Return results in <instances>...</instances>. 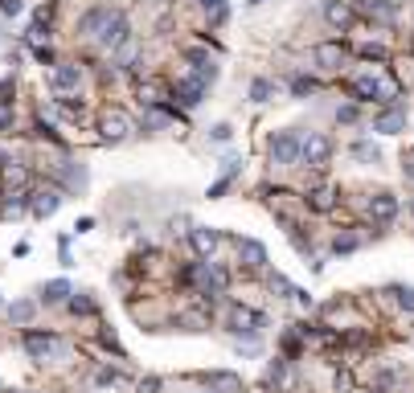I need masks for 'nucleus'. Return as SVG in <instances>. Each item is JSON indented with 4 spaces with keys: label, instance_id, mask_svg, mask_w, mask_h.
<instances>
[{
    "label": "nucleus",
    "instance_id": "obj_9",
    "mask_svg": "<svg viewBox=\"0 0 414 393\" xmlns=\"http://www.w3.org/2000/svg\"><path fill=\"white\" fill-rule=\"evenodd\" d=\"M324 21L332 25V29H349V25L357 21V8H353V4H349V0H328V4H324Z\"/></svg>",
    "mask_w": 414,
    "mask_h": 393
},
{
    "label": "nucleus",
    "instance_id": "obj_34",
    "mask_svg": "<svg viewBox=\"0 0 414 393\" xmlns=\"http://www.w3.org/2000/svg\"><path fill=\"white\" fill-rule=\"evenodd\" d=\"M209 136H214V139H218V143H221V139H230V127H226V123H218V127H214Z\"/></svg>",
    "mask_w": 414,
    "mask_h": 393
},
{
    "label": "nucleus",
    "instance_id": "obj_23",
    "mask_svg": "<svg viewBox=\"0 0 414 393\" xmlns=\"http://www.w3.org/2000/svg\"><path fill=\"white\" fill-rule=\"evenodd\" d=\"M316 91H320V82H316V78H308V74L292 78V94H295V98H308V94H316Z\"/></svg>",
    "mask_w": 414,
    "mask_h": 393
},
{
    "label": "nucleus",
    "instance_id": "obj_37",
    "mask_svg": "<svg viewBox=\"0 0 414 393\" xmlns=\"http://www.w3.org/2000/svg\"><path fill=\"white\" fill-rule=\"evenodd\" d=\"M197 393H214V389H197Z\"/></svg>",
    "mask_w": 414,
    "mask_h": 393
},
{
    "label": "nucleus",
    "instance_id": "obj_35",
    "mask_svg": "<svg viewBox=\"0 0 414 393\" xmlns=\"http://www.w3.org/2000/svg\"><path fill=\"white\" fill-rule=\"evenodd\" d=\"M406 181H410V185H414V152H410V156H406Z\"/></svg>",
    "mask_w": 414,
    "mask_h": 393
},
{
    "label": "nucleus",
    "instance_id": "obj_11",
    "mask_svg": "<svg viewBox=\"0 0 414 393\" xmlns=\"http://www.w3.org/2000/svg\"><path fill=\"white\" fill-rule=\"evenodd\" d=\"M218 230H209V226H197V230H189V246H193L197 258H209L214 250H218Z\"/></svg>",
    "mask_w": 414,
    "mask_h": 393
},
{
    "label": "nucleus",
    "instance_id": "obj_33",
    "mask_svg": "<svg viewBox=\"0 0 414 393\" xmlns=\"http://www.w3.org/2000/svg\"><path fill=\"white\" fill-rule=\"evenodd\" d=\"M160 389V381H156V377H148V381H140V393H156Z\"/></svg>",
    "mask_w": 414,
    "mask_h": 393
},
{
    "label": "nucleus",
    "instance_id": "obj_15",
    "mask_svg": "<svg viewBox=\"0 0 414 393\" xmlns=\"http://www.w3.org/2000/svg\"><path fill=\"white\" fill-rule=\"evenodd\" d=\"M0 181L8 188H21L25 181H29V172H25V164H17V160H4L0 164Z\"/></svg>",
    "mask_w": 414,
    "mask_h": 393
},
{
    "label": "nucleus",
    "instance_id": "obj_26",
    "mask_svg": "<svg viewBox=\"0 0 414 393\" xmlns=\"http://www.w3.org/2000/svg\"><path fill=\"white\" fill-rule=\"evenodd\" d=\"M394 299H398V307L414 311V287H394Z\"/></svg>",
    "mask_w": 414,
    "mask_h": 393
},
{
    "label": "nucleus",
    "instance_id": "obj_24",
    "mask_svg": "<svg viewBox=\"0 0 414 393\" xmlns=\"http://www.w3.org/2000/svg\"><path fill=\"white\" fill-rule=\"evenodd\" d=\"M8 320H13V324H29V320H33V303L29 299L13 303V307H8Z\"/></svg>",
    "mask_w": 414,
    "mask_h": 393
},
{
    "label": "nucleus",
    "instance_id": "obj_16",
    "mask_svg": "<svg viewBox=\"0 0 414 393\" xmlns=\"http://www.w3.org/2000/svg\"><path fill=\"white\" fill-rule=\"evenodd\" d=\"M238 250H242L246 266H254V271H259V266H263V262H267V250H263V246H259V242H246V238H238Z\"/></svg>",
    "mask_w": 414,
    "mask_h": 393
},
{
    "label": "nucleus",
    "instance_id": "obj_32",
    "mask_svg": "<svg viewBox=\"0 0 414 393\" xmlns=\"http://www.w3.org/2000/svg\"><path fill=\"white\" fill-rule=\"evenodd\" d=\"M70 307L78 311V316H86V311H95V303H91V299H70Z\"/></svg>",
    "mask_w": 414,
    "mask_h": 393
},
{
    "label": "nucleus",
    "instance_id": "obj_8",
    "mask_svg": "<svg viewBox=\"0 0 414 393\" xmlns=\"http://www.w3.org/2000/svg\"><path fill=\"white\" fill-rule=\"evenodd\" d=\"M98 131H103V139H123L127 131H131V123H127V111H103L98 115Z\"/></svg>",
    "mask_w": 414,
    "mask_h": 393
},
{
    "label": "nucleus",
    "instance_id": "obj_29",
    "mask_svg": "<svg viewBox=\"0 0 414 393\" xmlns=\"http://www.w3.org/2000/svg\"><path fill=\"white\" fill-rule=\"evenodd\" d=\"M0 13L4 17H21V0H0Z\"/></svg>",
    "mask_w": 414,
    "mask_h": 393
},
{
    "label": "nucleus",
    "instance_id": "obj_6",
    "mask_svg": "<svg viewBox=\"0 0 414 393\" xmlns=\"http://www.w3.org/2000/svg\"><path fill=\"white\" fill-rule=\"evenodd\" d=\"M328 156H332V143H328V136H324V131H312V136L304 139V164L324 168V164H328Z\"/></svg>",
    "mask_w": 414,
    "mask_h": 393
},
{
    "label": "nucleus",
    "instance_id": "obj_38",
    "mask_svg": "<svg viewBox=\"0 0 414 393\" xmlns=\"http://www.w3.org/2000/svg\"><path fill=\"white\" fill-rule=\"evenodd\" d=\"M410 213H414V201H410Z\"/></svg>",
    "mask_w": 414,
    "mask_h": 393
},
{
    "label": "nucleus",
    "instance_id": "obj_14",
    "mask_svg": "<svg viewBox=\"0 0 414 393\" xmlns=\"http://www.w3.org/2000/svg\"><path fill=\"white\" fill-rule=\"evenodd\" d=\"M349 91L357 94L361 103H382V78H369V74H361V78H353V86Z\"/></svg>",
    "mask_w": 414,
    "mask_h": 393
},
{
    "label": "nucleus",
    "instance_id": "obj_5",
    "mask_svg": "<svg viewBox=\"0 0 414 393\" xmlns=\"http://www.w3.org/2000/svg\"><path fill=\"white\" fill-rule=\"evenodd\" d=\"M127 37H131L127 13H111V17H107V25H103V33H98V46H103V49H115V46H123Z\"/></svg>",
    "mask_w": 414,
    "mask_h": 393
},
{
    "label": "nucleus",
    "instance_id": "obj_18",
    "mask_svg": "<svg viewBox=\"0 0 414 393\" xmlns=\"http://www.w3.org/2000/svg\"><path fill=\"white\" fill-rule=\"evenodd\" d=\"M201 94H205V82H181V86H176V98H181L185 107H197Z\"/></svg>",
    "mask_w": 414,
    "mask_h": 393
},
{
    "label": "nucleus",
    "instance_id": "obj_27",
    "mask_svg": "<svg viewBox=\"0 0 414 393\" xmlns=\"http://www.w3.org/2000/svg\"><path fill=\"white\" fill-rule=\"evenodd\" d=\"M357 53H361V58H377V62H386V58H390V49H386V46H357Z\"/></svg>",
    "mask_w": 414,
    "mask_h": 393
},
{
    "label": "nucleus",
    "instance_id": "obj_4",
    "mask_svg": "<svg viewBox=\"0 0 414 393\" xmlns=\"http://www.w3.org/2000/svg\"><path fill=\"white\" fill-rule=\"evenodd\" d=\"M58 205H62V188H53V185H41L37 193H29V213L33 217H53L58 213Z\"/></svg>",
    "mask_w": 414,
    "mask_h": 393
},
{
    "label": "nucleus",
    "instance_id": "obj_13",
    "mask_svg": "<svg viewBox=\"0 0 414 393\" xmlns=\"http://www.w3.org/2000/svg\"><path fill=\"white\" fill-rule=\"evenodd\" d=\"M344 58H349V49H344L341 41H324V46H316V66H324V70H341Z\"/></svg>",
    "mask_w": 414,
    "mask_h": 393
},
{
    "label": "nucleus",
    "instance_id": "obj_19",
    "mask_svg": "<svg viewBox=\"0 0 414 393\" xmlns=\"http://www.w3.org/2000/svg\"><path fill=\"white\" fill-rule=\"evenodd\" d=\"M308 205H312V209H332V205H337V188H332V185H320V188H312Z\"/></svg>",
    "mask_w": 414,
    "mask_h": 393
},
{
    "label": "nucleus",
    "instance_id": "obj_28",
    "mask_svg": "<svg viewBox=\"0 0 414 393\" xmlns=\"http://www.w3.org/2000/svg\"><path fill=\"white\" fill-rule=\"evenodd\" d=\"M357 119H361L357 107H341V111H337V123H357Z\"/></svg>",
    "mask_w": 414,
    "mask_h": 393
},
{
    "label": "nucleus",
    "instance_id": "obj_3",
    "mask_svg": "<svg viewBox=\"0 0 414 393\" xmlns=\"http://www.w3.org/2000/svg\"><path fill=\"white\" fill-rule=\"evenodd\" d=\"M263 324H267V316L263 311H250V307H230V332L234 336H254V332H263Z\"/></svg>",
    "mask_w": 414,
    "mask_h": 393
},
{
    "label": "nucleus",
    "instance_id": "obj_36",
    "mask_svg": "<svg viewBox=\"0 0 414 393\" xmlns=\"http://www.w3.org/2000/svg\"><path fill=\"white\" fill-rule=\"evenodd\" d=\"M197 4H201V8H218L221 0H197Z\"/></svg>",
    "mask_w": 414,
    "mask_h": 393
},
{
    "label": "nucleus",
    "instance_id": "obj_21",
    "mask_svg": "<svg viewBox=\"0 0 414 393\" xmlns=\"http://www.w3.org/2000/svg\"><path fill=\"white\" fill-rule=\"evenodd\" d=\"M107 17H111L107 8H95V13H86V17H82V33L98 37V33H103V25H107Z\"/></svg>",
    "mask_w": 414,
    "mask_h": 393
},
{
    "label": "nucleus",
    "instance_id": "obj_12",
    "mask_svg": "<svg viewBox=\"0 0 414 393\" xmlns=\"http://www.w3.org/2000/svg\"><path fill=\"white\" fill-rule=\"evenodd\" d=\"M406 127V107H394V111H382V115L373 119V131L377 136H398Z\"/></svg>",
    "mask_w": 414,
    "mask_h": 393
},
{
    "label": "nucleus",
    "instance_id": "obj_1",
    "mask_svg": "<svg viewBox=\"0 0 414 393\" xmlns=\"http://www.w3.org/2000/svg\"><path fill=\"white\" fill-rule=\"evenodd\" d=\"M267 148H271V164H279V168H292V164L304 160V136L299 131H275Z\"/></svg>",
    "mask_w": 414,
    "mask_h": 393
},
{
    "label": "nucleus",
    "instance_id": "obj_30",
    "mask_svg": "<svg viewBox=\"0 0 414 393\" xmlns=\"http://www.w3.org/2000/svg\"><path fill=\"white\" fill-rule=\"evenodd\" d=\"M353 246H357V238H353V233H344V238H337V255H349Z\"/></svg>",
    "mask_w": 414,
    "mask_h": 393
},
{
    "label": "nucleus",
    "instance_id": "obj_25",
    "mask_svg": "<svg viewBox=\"0 0 414 393\" xmlns=\"http://www.w3.org/2000/svg\"><path fill=\"white\" fill-rule=\"evenodd\" d=\"M353 156H357V160H382V152H377L369 139H353Z\"/></svg>",
    "mask_w": 414,
    "mask_h": 393
},
{
    "label": "nucleus",
    "instance_id": "obj_2",
    "mask_svg": "<svg viewBox=\"0 0 414 393\" xmlns=\"http://www.w3.org/2000/svg\"><path fill=\"white\" fill-rule=\"evenodd\" d=\"M25 352H29L33 361H58V356L66 352V340H62V336H49V332H29V336H25Z\"/></svg>",
    "mask_w": 414,
    "mask_h": 393
},
{
    "label": "nucleus",
    "instance_id": "obj_10",
    "mask_svg": "<svg viewBox=\"0 0 414 393\" xmlns=\"http://www.w3.org/2000/svg\"><path fill=\"white\" fill-rule=\"evenodd\" d=\"M78 82H82V70L78 66H53L49 70V86H53L58 94H74Z\"/></svg>",
    "mask_w": 414,
    "mask_h": 393
},
{
    "label": "nucleus",
    "instance_id": "obj_20",
    "mask_svg": "<svg viewBox=\"0 0 414 393\" xmlns=\"http://www.w3.org/2000/svg\"><path fill=\"white\" fill-rule=\"evenodd\" d=\"M361 8H366L369 17H377V21H386V17H394V13H398V0H366Z\"/></svg>",
    "mask_w": 414,
    "mask_h": 393
},
{
    "label": "nucleus",
    "instance_id": "obj_7",
    "mask_svg": "<svg viewBox=\"0 0 414 393\" xmlns=\"http://www.w3.org/2000/svg\"><path fill=\"white\" fill-rule=\"evenodd\" d=\"M369 217H373L377 226H390L394 217H398V197H394V193H373V197H369Z\"/></svg>",
    "mask_w": 414,
    "mask_h": 393
},
{
    "label": "nucleus",
    "instance_id": "obj_17",
    "mask_svg": "<svg viewBox=\"0 0 414 393\" xmlns=\"http://www.w3.org/2000/svg\"><path fill=\"white\" fill-rule=\"evenodd\" d=\"M41 295H46V303H62V299H70L74 291H70V283H66V278H53V283L41 287Z\"/></svg>",
    "mask_w": 414,
    "mask_h": 393
},
{
    "label": "nucleus",
    "instance_id": "obj_22",
    "mask_svg": "<svg viewBox=\"0 0 414 393\" xmlns=\"http://www.w3.org/2000/svg\"><path fill=\"white\" fill-rule=\"evenodd\" d=\"M271 94H275V82H271V78H254V82H250V103H271Z\"/></svg>",
    "mask_w": 414,
    "mask_h": 393
},
{
    "label": "nucleus",
    "instance_id": "obj_31",
    "mask_svg": "<svg viewBox=\"0 0 414 393\" xmlns=\"http://www.w3.org/2000/svg\"><path fill=\"white\" fill-rule=\"evenodd\" d=\"M13 127V111H8V103H0V131H8Z\"/></svg>",
    "mask_w": 414,
    "mask_h": 393
}]
</instances>
